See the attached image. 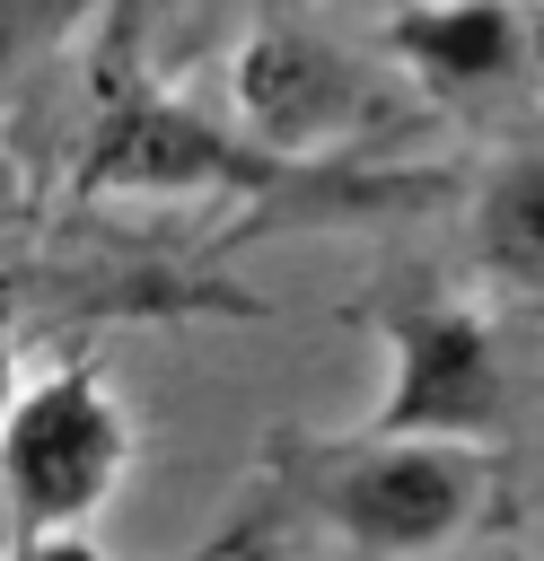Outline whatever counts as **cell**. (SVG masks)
Returning <instances> with one entry per match:
<instances>
[{
  "label": "cell",
  "mask_w": 544,
  "mask_h": 561,
  "mask_svg": "<svg viewBox=\"0 0 544 561\" xmlns=\"http://www.w3.org/2000/svg\"><path fill=\"white\" fill-rule=\"evenodd\" d=\"M70 193L79 202H237L263 219H369V210H412L439 193V175L421 167H360V158H290L254 131H237L228 114L167 96L149 79H105L88 140L70 158Z\"/></svg>",
  "instance_id": "6da1fadb"
},
{
  "label": "cell",
  "mask_w": 544,
  "mask_h": 561,
  "mask_svg": "<svg viewBox=\"0 0 544 561\" xmlns=\"http://www.w3.org/2000/svg\"><path fill=\"white\" fill-rule=\"evenodd\" d=\"M491 491L483 438H412V430H263V500L369 561L447 552Z\"/></svg>",
  "instance_id": "7a4b0ae2"
},
{
  "label": "cell",
  "mask_w": 544,
  "mask_h": 561,
  "mask_svg": "<svg viewBox=\"0 0 544 561\" xmlns=\"http://www.w3.org/2000/svg\"><path fill=\"white\" fill-rule=\"evenodd\" d=\"M132 447H140L132 412L97 359H70V368L18 386L0 412V535L9 543L88 535L105 517V500L123 491Z\"/></svg>",
  "instance_id": "3957f363"
},
{
  "label": "cell",
  "mask_w": 544,
  "mask_h": 561,
  "mask_svg": "<svg viewBox=\"0 0 544 561\" xmlns=\"http://www.w3.org/2000/svg\"><path fill=\"white\" fill-rule=\"evenodd\" d=\"M369 324L386 342V394L369 430H412V438H491L509 421V377L491 351V324L439 289L430 272H395L369 298Z\"/></svg>",
  "instance_id": "277c9868"
},
{
  "label": "cell",
  "mask_w": 544,
  "mask_h": 561,
  "mask_svg": "<svg viewBox=\"0 0 544 561\" xmlns=\"http://www.w3.org/2000/svg\"><path fill=\"white\" fill-rule=\"evenodd\" d=\"M228 123L290 158H342L360 131H386L395 105L333 35H316L290 9H263L228 53Z\"/></svg>",
  "instance_id": "5b68a950"
},
{
  "label": "cell",
  "mask_w": 544,
  "mask_h": 561,
  "mask_svg": "<svg viewBox=\"0 0 544 561\" xmlns=\"http://www.w3.org/2000/svg\"><path fill=\"white\" fill-rule=\"evenodd\" d=\"M395 70L447 114H500L544 79V0H412L386 18Z\"/></svg>",
  "instance_id": "8992f818"
},
{
  "label": "cell",
  "mask_w": 544,
  "mask_h": 561,
  "mask_svg": "<svg viewBox=\"0 0 544 561\" xmlns=\"http://www.w3.org/2000/svg\"><path fill=\"white\" fill-rule=\"evenodd\" d=\"M465 228H474V263L500 289H526V298L544 289V140H518L483 167Z\"/></svg>",
  "instance_id": "52a82bcc"
},
{
  "label": "cell",
  "mask_w": 544,
  "mask_h": 561,
  "mask_svg": "<svg viewBox=\"0 0 544 561\" xmlns=\"http://www.w3.org/2000/svg\"><path fill=\"white\" fill-rule=\"evenodd\" d=\"M61 18H70V0H0V96H9V79L53 44Z\"/></svg>",
  "instance_id": "ba28073f"
},
{
  "label": "cell",
  "mask_w": 544,
  "mask_h": 561,
  "mask_svg": "<svg viewBox=\"0 0 544 561\" xmlns=\"http://www.w3.org/2000/svg\"><path fill=\"white\" fill-rule=\"evenodd\" d=\"M9 394H18V324L0 307V412H9Z\"/></svg>",
  "instance_id": "9c48e42d"
},
{
  "label": "cell",
  "mask_w": 544,
  "mask_h": 561,
  "mask_svg": "<svg viewBox=\"0 0 544 561\" xmlns=\"http://www.w3.org/2000/svg\"><path fill=\"white\" fill-rule=\"evenodd\" d=\"M9 219H18V167L0 158V237H9Z\"/></svg>",
  "instance_id": "30bf717a"
}]
</instances>
